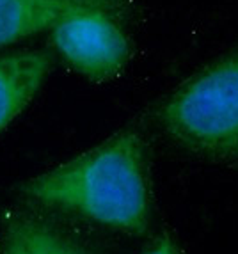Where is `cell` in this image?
Returning <instances> with one entry per match:
<instances>
[{"label":"cell","mask_w":238,"mask_h":254,"mask_svg":"<svg viewBox=\"0 0 238 254\" xmlns=\"http://www.w3.org/2000/svg\"><path fill=\"white\" fill-rule=\"evenodd\" d=\"M20 194L45 210L140 237L151 220V176L144 135L123 128L78 157L21 183Z\"/></svg>","instance_id":"1"},{"label":"cell","mask_w":238,"mask_h":254,"mask_svg":"<svg viewBox=\"0 0 238 254\" xmlns=\"http://www.w3.org/2000/svg\"><path fill=\"white\" fill-rule=\"evenodd\" d=\"M155 121L183 151L215 164L238 162V50L171 91L155 110Z\"/></svg>","instance_id":"2"},{"label":"cell","mask_w":238,"mask_h":254,"mask_svg":"<svg viewBox=\"0 0 238 254\" xmlns=\"http://www.w3.org/2000/svg\"><path fill=\"white\" fill-rule=\"evenodd\" d=\"M123 9L93 7L59 20L50 29L52 47L71 71L94 84L118 78L132 57L121 21Z\"/></svg>","instance_id":"3"},{"label":"cell","mask_w":238,"mask_h":254,"mask_svg":"<svg viewBox=\"0 0 238 254\" xmlns=\"http://www.w3.org/2000/svg\"><path fill=\"white\" fill-rule=\"evenodd\" d=\"M54 69L47 48H23L0 55V133L25 110Z\"/></svg>","instance_id":"4"},{"label":"cell","mask_w":238,"mask_h":254,"mask_svg":"<svg viewBox=\"0 0 238 254\" xmlns=\"http://www.w3.org/2000/svg\"><path fill=\"white\" fill-rule=\"evenodd\" d=\"M123 5L124 0H0V48L50 30L77 11Z\"/></svg>","instance_id":"5"},{"label":"cell","mask_w":238,"mask_h":254,"mask_svg":"<svg viewBox=\"0 0 238 254\" xmlns=\"http://www.w3.org/2000/svg\"><path fill=\"white\" fill-rule=\"evenodd\" d=\"M2 254H93L59 226L32 213H14L7 220Z\"/></svg>","instance_id":"6"},{"label":"cell","mask_w":238,"mask_h":254,"mask_svg":"<svg viewBox=\"0 0 238 254\" xmlns=\"http://www.w3.org/2000/svg\"><path fill=\"white\" fill-rule=\"evenodd\" d=\"M142 254H181V251L169 235H162Z\"/></svg>","instance_id":"7"}]
</instances>
